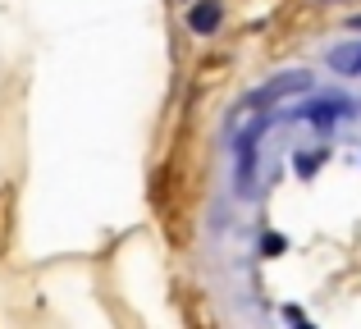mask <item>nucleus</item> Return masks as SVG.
Masks as SVG:
<instances>
[{
  "mask_svg": "<svg viewBox=\"0 0 361 329\" xmlns=\"http://www.w3.org/2000/svg\"><path fill=\"white\" fill-rule=\"evenodd\" d=\"M220 18H224V5H220V0H202V5L188 9V27H192L197 37H211L215 27H220Z\"/></svg>",
  "mask_w": 361,
  "mask_h": 329,
  "instance_id": "obj_2",
  "label": "nucleus"
},
{
  "mask_svg": "<svg viewBox=\"0 0 361 329\" xmlns=\"http://www.w3.org/2000/svg\"><path fill=\"white\" fill-rule=\"evenodd\" d=\"M329 69L334 73H348V78H357L361 73V42H343L329 51Z\"/></svg>",
  "mask_w": 361,
  "mask_h": 329,
  "instance_id": "obj_3",
  "label": "nucleus"
},
{
  "mask_svg": "<svg viewBox=\"0 0 361 329\" xmlns=\"http://www.w3.org/2000/svg\"><path fill=\"white\" fill-rule=\"evenodd\" d=\"M348 27H353V32H361V14H357V18H348Z\"/></svg>",
  "mask_w": 361,
  "mask_h": 329,
  "instance_id": "obj_5",
  "label": "nucleus"
},
{
  "mask_svg": "<svg viewBox=\"0 0 361 329\" xmlns=\"http://www.w3.org/2000/svg\"><path fill=\"white\" fill-rule=\"evenodd\" d=\"M320 161H325L320 151H307V156H298V174H311V169H316Z\"/></svg>",
  "mask_w": 361,
  "mask_h": 329,
  "instance_id": "obj_4",
  "label": "nucleus"
},
{
  "mask_svg": "<svg viewBox=\"0 0 361 329\" xmlns=\"http://www.w3.org/2000/svg\"><path fill=\"white\" fill-rule=\"evenodd\" d=\"M293 92H311V73H302V69L279 73V78H270L265 87H256L252 97H247V106H252V110H265V106H274L279 97H293Z\"/></svg>",
  "mask_w": 361,
  "mask_h": 329,
  "instance_id": "obj_1",
  "label": "nucleus"
}]
</instances>
